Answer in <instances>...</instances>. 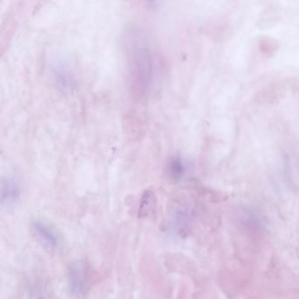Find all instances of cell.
I'll list each match as a JSON object with an SVG mask.
<instances>
[{
  "label": "cell",
  "instance_id": "obj_4",
  "mask_svg": "<svg viewBox=\"0 0 299 299\" xmlns=\"http://www.w3.org/2000/svg\"><path fill=\"white\" fill-rule=\"evenodd\" d=\"M185 171V164L179 158H175L170 161V164H169V173L172 178H180L184 175Z\"/></svg>",
  "mask_w": 299,
  "mask_h": 299
},
{
  "label": "cell",
  "instance_id": "obj_2",
  "mask_svg": "<svg viewBox=\"0 0 299 299\" xmlns=\"http://www.w3.org/2000/svg\"><path fill=\"white\" fill-rule=\"evenodd\" d=\"M88 273L84 263L76 262L70 267L69 271V286L70 292L79 296L86 292L88 285Z\"/></svg>",
  "mask_w": 299,
  "mask_h": 299
},
{
  "label": "cell",
  "instance_id": "obj_1",
  "mask_svg": "<svg viewBox=\"0 0 299 299\" xmlns=\"http://www.w3.org/2000/svg\"><path fill=\"white\" fill-rule=\"evenodd\" d=\"M33 235L48 250L54 251L59 248L60 237L56 230L42 220H35L32 225Z\"/></svg>",
  "mask_w": 299,
  "mask_h": 299
},
{
  "label": "cell",
  "instance_id": "obj_3",
  "mask_svg": "<svg viewBox=\"0 0 299 299\" xmlns=\"http://www.w3.org/2000/svg\"><path fill=\"white\" fill-rule=\"evenodd\" d=\"M19 189L18 185L12 180H6L2 185L1 200L3 204L11 205L19 199Z\"/></svg>",
  "mask_w": 299,
  "mask_h": 299
}]
</instances>
